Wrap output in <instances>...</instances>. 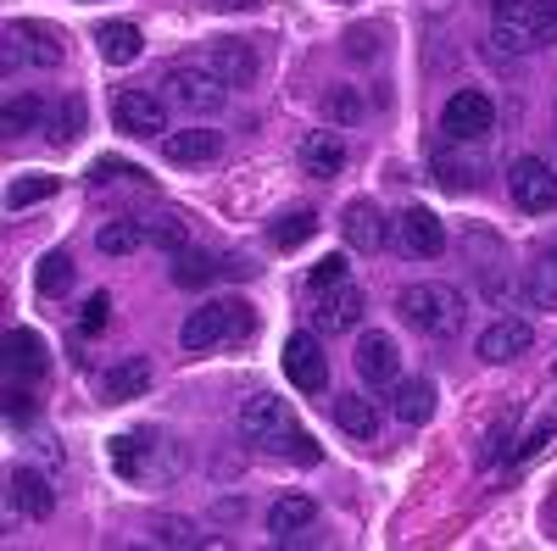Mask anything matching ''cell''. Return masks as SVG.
<instances>
[{
    "label": "cell",
    "instance_id": "cell-1",
    "mask_svg": "<svg viewBox=\"0 0 557 551\" xmlns=\"http://www.w3.org/2000/svg\"><path fill=\"white\" fill-rule=\"evenodd\" d=\"M240 435L251 440V446H262V451H273V456H301V463H318V446L296 429V412H290V401H278V396H251V401H240Z\"/></svg>",
    "mask_w": 557,
    "mask_h": 551
},
{
    "label": "cell",
    "instance_id": "cell-2",
    "mask_svg": "<svg viewBox=\"0 0 557 551\" xmlns=\"http://www.w3.org/2000/svg\"><path fill=\"white\" fill-rule=\"evenodd\" d=\"M257 335V312L251 301H201L178 329L184 351H228V346H246Z\"/></svg>",
    "mask_w": 557,
    "mask_h": 551
},
{
    "label": "cell",
    "instance_id": "cell-3",
    "mask_svg": "<svg viewBox=\"0 0 557 551\" xmlns=\"http://www.w3.org/2000/svg\"><path fill=\"white\" fill-rule=\"evenodd\" d=\"M396 312L407 317L418 335L451 340V335L462 329V317H469V301H462L451 285H441V279H424V285H407V290L396 296Z\"/></svg>",
    "mask_w": 557,
    "mask_h": 551
},
{
    "label": "cell",
    "instance_id": "cell-4",
    "mask_svg": "<svg viewBox=\"0 0 557 551\" xmlns=\"http://www.w3.org/2000/svg\"><path fill=\"white\" fill-rule=\"evenodd\" d=\"M491 128H496V107H491L485 89H457V96L446 101V112H441L446 146H474V140H485Z\"/></svg>",
    "mask_w": 557,
    "mask_h": 551
},
{
    "label": "cell",
    "instance_id": "cell-5",
    "mask_svg": "<svg viewBox=\"0 0 557 551\" xmlns=\"http://www.w3.org/2000/svg\"><path fill=\"white\" fill-rule=\"evenodd\" d=\"M17 57H23L28 67H45V73H57V67L67 62V45L57 39V28L12 17V23H7V67H17Z\"/></svg>",
    "mask_w": 557,
    "mask_h": 551
},
{
    "label": "cell",
    "instance_id": "cell-6",
    "mask_svg": "<svg viewBox=\"0 0 557 551\" xmlns=\"http://www.w3.org/2000/svg\"><path fill=\"white\" fill-rule=\"evenodd\" d=\"M507 196H513V206H524L530 217H546V212H557V173L541 156H519L507 167Z\"/></svg>",
    "mask_w": 557,
    "mask_h": 551
},
{
    "label": "cell",
    "instance_id": "cell-7",
    "mask_svg": "<svg viewBox=\"0 0 557 551\" xmlns=\"http://www.w3.org/2000/svg\"><path fill=\"white\" fill-rule=\"evenodd\" d=\"M491 45L507 57H524V51H541L546 45V28H541V17H535V0H502L496 7V28H491Z\"/></svg>",
    "mask_w": 557,
    "mask_h": 551
},
{
    "label": "cell",
    "instance_id": "cell-8",
    "mask_svg": "<svg viewBox=\"0 0 557 551\" xmlns=\"http://www.w3.org/2000/svg\"><path fill=\"white\" fill-rule=\"evenodd\" d=\"M112 123L123 134H134V140H168V107L151 96V89H117L112 101Z\"/></svg>",
    "mask_w": 557,
    "mask_h": 551
},
{
    "label": "cell",
    "instance_id": "cell-9",
    "mask_svg": "<svg viewBox=\"0 0 557 551\" xmlns=\"http://www.w3.org/2000/svg\"><path fill=\"white\" fill-rule=\"evenodd\" d=\"M285 379L301 390V396H323L330 390V356H323V346H318V335L312 329H301V335H290L285 340Z\"/></svg>",
    "mask_w": 557,
    "mask_h": 551
},
{
    "label": "cell",
    "instance_id": "cell-10",
    "mask_svg": "<svg viewBox=\"0 0 557 551\" xmlns=\"http://www.w3.org/2000/svg\"><path fill=\"white\" fill-rule=\"evenodd\" d=\"M351 362H357V379H362L368 390H391L396 374H401V346H396V335H385V329H362Z\"/></svg>",
    "mask_w": 557,
    "mask_h": 551
},
{
    "label": "cell",
    "instance_id": "cell-11",
    "mask_svg": "<svg viewBox=\"0 0 557 551\" xmlns=\"http://www.w3.org/2000/svg\"><path fill=\"white\" fill-rule=\"evenodd\" d=\"M162 89H168L184 112H218V107L228 101V84H223L212 67H173Z\"/></svg>",
    "mask_w": 557,
    "mask_h": 551
},
{
    "label": "cell",
    "instance_id": "cell-12",
    "mask_svg": "<svg viewBox=\"0 0 557 551\" xmlns=\"http://www.w3.org/2000/svg\"><path fill=\"white\" fill-rule=\"evenodd\" d=\"M396 246H401V256H412V262H430V256L446 251V228H441V217H435L430 206H407L401 223H396Z\"/></svg>",
    "mask_w": 557,
    "mask_h": 551
},
{
    "label": "cell",
    "instance_id": "cell-13",
    "mask_svg": "<svg viewBox=\"0 0 557 551\" xmlns=\"http://www.w3.org/2000/svg\"><path fill=\"white\" fill-rule=\"evenodd\" d=\"M162 156L173 162V167H207V162H218L223 156V134L218 128H173L168 140H162Z\"/></svg>",
    "mask_w": 557,
    "mask_h": 551
},
{
    "label": "cell",
    "instance_id": "cell-14",
    "mask_svg": "<svg viewBox=\"0 0 557 551\" xmlns=\"http://www.w3.org/2000/svg\"><path fill=\"white\" fill-rule=\"evenodd\" d=\"M362 306H368L362 290L346 279V285H335V290H318V296H312V324H318V329H335V335H341V329H357V324H362Z\"/></svg>",
    "mask_w": 557,
    "mask_h": 551
},
{
    "label": "cell",
    "instance_id": "cell-15",
    "mask_svg": "<svg viewBox=\"0 0 557 551\" xmlns=\"http://www.w3.org/2000/svg\"><path fill=\"white\" fill-rule=\"evenodd\" d=\"M7 501H12V513H17V518H34V524L57 513V490H51V479L34 474V468H12V479H7Z\"/></svg>",
    "mask_w": 557,
    "mask_h": 551
},
{
    "label": "cell",
    "instance_id": "cell-16",
    "mask_svg": "<svg viewBox=\"0 0 557 551\" xmlns=\"http://www.w3.org/2000/svg\"><path fill=\"white\" fill-rule=\"evenodd\" d=\"M535 346V329L524 324V317H496V324L480 335V362H491V367H502V362H513V356H524Z\"/></svg>",
    "mask_w": 557,
    "mask_h": 551
},
{
    "label": "cell",
    "instance_id": "cell-17",
    "mask_svg": "<svg viewBox=\"0 0 557 551\" xmlns=\"http://www.w3.org/2000/svg\"><path fill=\"white\" fill-rule=\"evenodd\" d=\"M341 228H346V246L351 251H380L391 240V223H385V212L374 201H351L341 212Z\"/></svg>",
    "mask_w": 557,
    "mask_h": 551
},
{
    "label": "cell",
    "instance_id": "cell-18",
    "mask_svg": "<svg viewBox=\"0 0 557 551\" xmlns=\"http://www.w3.org/2000/svg\"><path fill=\"white\" fill-rule=\"evenodd\" d=\"M301 167L312 178H341L346 173V140H341V134H330V128L307 134V140H301Z\"/></svg>",
    "mask_w": 557,
    "mask_h": 551
},
{
    "label": "cell",
    "instance_id": "cell-19",
    "mask_svg": "<svg viewBox=\"0 0 557 551\" xmlns=\"http://www.w3.org/2000/svg\"><path fill=\"white\" fill-rule=\"evenodd\" d=\"M330 418L351 440H374L380 435V401H368V396H335L330 401Z\"/></svg>",
    "mask_w": 557,
    "mask_h": 551
},
{
    "label": "cell",
    "instance_id": "cell-20",
    "mask_svg": "<svg viewBox=\"0 0 557 551\" xmlns=\"http://www.w3.org/2000/svg\"><path fill=\"white\" fill-rule=\"evenodd\" d=\"M318 524V501L312 496H278L273 508H268V535L273 540H290V535H301V529H312Z\"/></svg>",
    "mask_w": 557,
    "mask_h": 551
},
{
    "label": "cell",
    "instance_id": "cell-21",
    "mask_svg": "<svg viewBox=\"0 0 557 551\" xmlns=\"http://www.w3.org/2000/svg\"><path fill=\"white\" fill-rule=\"evenodd\" d=\"M207 67H212L223 84H251V78H257V51H251L246 39H212Z\"/></svg>",
    "mask_w": 557,
    "mask_h": 551
},
{
    "label": "cell",
    "instance_id": "cell-22",
    "mask_svg": "<svg viewBox=\"0 0 557 551\" xmlns=\"http://www.w3.org/2000/svg\"><path fill=\"white\" fill-rule=\"evenodd\" d=\"M139 246H151V223L146 217H112L96 228V251L101 256H134Z\"/></svg>",
    "mask_w": 557,
    "mask_h": 551
},
{
    "label": "cell",
    "instance_id": "cell-23",
    "mask_svg": "<svg viewBox=\"0 0 557 551\" xmlns=\"http://www.w3.org/2000/svg\"><path fill=\"white\" fill-rule=\"evenodd\" d=\"M7 374H12V379L23 374L28 385L45 374V340H39L34 329H7Z\"/></svg>",
    "mask_w": 557,
    "mask_h": 551
},
{
    "label": "cell",
    "instance_id": "cell-24",
    "mask_svg": "<svg viewBox=\"0 0 557 551\" xmlns=\"http://www.w3.org/2000/svg\"><path fill=\"white\" fill-rule=\"evenodd\" d=\"M96 45H101V57H107L112 67H128V62H139V51H146V34L117 17V23H101V28H96Z\"/></svg>",
    "mask_w": 557,
    "mask_h": 551
},
{
    "label": "cell",
    "instance_id": "cell-25",
    "mask_svg": "<svg viewBox=\"0 0 557 551\" xmlns=\"http://www.w3.org/2000/svg\"><path fill=\"white\" fill-rule=\"evenodd\" d=\"M151 390V362L146 356H123L107 374V401H139Z\"/></svg>",
    "mask_w": 557,
    "mask_h": 551
},
{
    "label": "cell",
    "instance_id": "cell-26",
    "mask_svg": "<svg viewBox=\"0 0 557 551\" xmlns=\"http://www.w3.org/2000/svg\"><path fill=\"white\" fill-rule=\"evenodd\" d=\"M151 435H117L112 446H107V456H112V474L117 479H151V468H146V456L157 451V446H146Z\"/></svg>",
    "mask_w": 557,
    "mask_h": 551
},
{
    "label": "cell",
    "instance_id": "cell-27",
    "mask_svg": "<svg viewBox=\"0 0 557 551\" xmlns=\"http://www.w3.org/2000/svg\"><path fill=\"white\" fill-rule=\"evenodd\" d=\"M318 235V212L312 206H296V212H278L273 217V228H268V240H273V251H296V246H307Z\"/></svg>",
    "mask_w": 557,
    "mask_h": 551
},
{
    "label": "cell",
    "instance_id": "cell-28",
    "mask_svg": "<svg viewBox=\"0 0 557 551\" xmlns=\"http://www.w3.org/2000/svg\"><path fill=\"white\" fill-rule=\"evenodd\" d=\"M396 418L412 424V429L430 424V418H435V385H430V379H401V385H396Z\"/></svg>",
    "mask_w": 557,
    "mask_h": 551
},
{
    "label": "cell",
    "instance_id": "cell-29",
    "mask_svg": "<svg viewBox=\"0 0 557 551\" xmlns=\"http://www.w3.org/2000/svg\"><path fill=\"white\" fill-rule=\"evenodd\" d=\"M45 123V101L34 96V89H23V96H7V107H0V128L12 134V140H23V134H39Z\"/></svg>",
    "mask_w": 557,
    "mask_h": 551
},
{
    "label": "cell",
    "instance_id": "cell-30",
    "mask_svg": "<svg viewBox=\"0 0 557 551\" xmlns=\"http://www.w3.org/2000/svg\"><path fill=\"white\" fill-rule=\"evenodd\" d=\"M218 273H223L218 256H207V251H196V246L173 256V285H178V290H201V285L218 279Z\"/></svg>",
    "mask_w": 557,
    "mask_h": 551
},
{
    "label": "cell",
    "instance_id": "cell-31",
    "mask_svg": "<svg viewBox=\"0 0 557 551\" xmlns=\"http://www.w3.org/2000/svg\"><path fill=\"white\" fill-rule=\"evenodd\" d=\"M62 190V178L57 173H23V178H12V190H7V206L12 212H23V206H39V201H51Z\"/></svg>",
    "mask_w": 557,
    "mask_h": 551
},
{
    "label": "cell",
    "instance_id": "cell-32",
    "mask_svg": "<svg viewBox=\"0 0 557 551\" xmlns=\"http://www.w3.org/2000/svg\"><path fill=\"white\" fill-rule=\"evenodd\" d=\"M73 256L67 251H45L39 256V273H34V285H39V296H62L67 285H73Z\"/></svg>",
    "mask_w": 557,
    "mask_h": 551
},
{
    "label": "cell",
    "instance_id": "cell-33",
    "mask_svg": "<svg viewBox=\"0 0 557 551\" xmlns=\"http://www.w3.org/2000/svg\"><path fill=\"white\" fill-rule=\"evenodd\" d=\"M323 117L341 123V128H357V123L368 117V107H362V96H357L351 84H335L330 96H323Z\"/></svg>",
    "mask_w": 557,
    "mask_h": 551
},
{
    "label": "cell",
    "instance_id": "cell-34",
    "mask_svg": "<svg viewBox=\"0 0 557 551\" xmlns=\"http://www.w3.org/2000/svg\"><path fill=\"white\" fill-rule=\"evenodd\" d=\"M519 296H524L530 306H557V262L541 256V267H530V279L519 285Z\"/></svg>",
    "mask_w": 557,
    "mask_h": 551
},
{
    "label": "cell",
    "instance_id": "cell-35",
    "mask_svg": "<svg viewBox=\"0 0 557 551\" xmlns=\"http://www.w3.org/2000/svg\"><path fill=\"white\" fill-rule=\"evenodd\" d=\"M351 279V262L346 256H323V262H312V273H307V290L318 296V290H335V285H346Z\"/></svg>",
    "mask_w": 557,
    "mask_h": 551
},
{
    "label": "cell",
    "instance_id": "cell-36",
    "mask_svg": "<svg viewBox=\"0 0 557 551\" xmlns=\"http://www.w3.org/2000/svg\"><path fill=\"white\" fill-rule=\"evenodd\" d=\"M151 246H162V251H190V228H184L178 217H151Z\"/></svg>",
    "mask_w": 557,
    "mask_h": 551
},
{
    "label": "cell",
    "instance_id": "cell-37",
    "mask_svg": "<svg viewBox=\"0 0 557 551\" xmlns=\"http://www.w3.org/2000/svg\"><path fill=\"white\" fill-rule=\"evenodd\" d=\"M151 535H157V546H201V529L190 518H157Z\"/></svg>",
    "mask_w": 557,
    "mask_h": 551
},
{
    "label": "cell",
    "instance_id": "cell-38",
    "mask_svg": "<svg viewBox=\"0 0 557 551\" xmlns=\"http://www.w3.org/2000/svg\"><path fill=\"white\" fill-rule=\"evenodd\" d=\"M78 128H84V107H78V101H62V107H57V117H51V128H45V134H51L57 146H67V140H78Z\"/></svg>",
    "mask_w": 557,
    "mask_h": 551
},
{
    "label": "cell",
    "instance_id": "cell-39",
    "mask_svg": "<svg viewBox=\"0 0 557 551\" xmlns=\"http://www.w3.org/2000/svg\"><path fill=\"white\" fill-rule=\"evenodd\" d=\"M552 440H557V412H552V418H541V424L524 435V446H519V463H535V456H541Z\"/></svg>",
    "mask_w": 557,
    "mask_h": 551
},
{
    "label": "cell",
    "instance_id": "cell-40",
    "mask_svg": "<svg viewBox=\"0 0 557 551\" xmlns=\"http://www.w3.org/2000/svg\"><path fill=\"white\" fill-rule=\"evenodd\" d=\"M107 317H112V296H107V290H96V296L84 301L78 329H84V335H101V329H107Z\"/></svg>",
    "mask_w": 557,
    "mask_h": 551
},
{
    "label": "cell",
    "instance_id": "cell-41",
    "mask_svg": "<svg viewBox=\"0 0 557 551\" xmlns=\"http://www.w3.org/2000/svg\"><path fill=\"white\" fill-rule=\"evenodd\" d=\"M112 178H134V184H146V173H139L134 162H117V156H101L96 167H89V184H112Z\"/></svg>",
    "mask_w": 557,
    "mask_h": 551
},
{
    "label": "cell",
    "instance_id": "cell-42",
    "mask_svg": "<svg viewBox=\"0 0 557 551\" xmlns=\"http://www.w3.org/2000/svg\"><path fill=\"white\" fill-rule=\"evenodd\" d=\"M507 435H513V418H502L491 435H485V451H480V463L491 468V463H502V456H507Z\"/></svg>",
    "mask_w": 557,
    "mask_h": 551
},
{
    "label": "cell",
    "instance_id": "cell-43",
    "mask_svg": "<svg viewBox=\"0 0 557 551\" xmlns=\"http://www.w3.org/2000/svg\"><path fill=\"white\" fill-rule=\"evenodd\" d=\"M7 418H12V424H28V418H34V396L17 390V379H12V390H7Z\"/></svg>",
    "mask_w": 557,
    "mask_h": 551
},
{
    "label": "cell",
    "instance_id": "cell-44",
    "mask_svg": "<svg viewBox=\"0 0 557 551\" xmlns=\"http://www.w3.org/2000/svg\"><path fill=\"white\" fill-rule=\"evenodd\" d=\"M346 51H351L357 62H374V28H351V34H346Z\"/></svg>",
    "mask_w": 557,
    "mask_h": 551
},
{
    "label": "cell",
    "instance_id": "cell-45",
    "mask_svg": "<svg viewBox=\"0 0 557 551\" xmlns=\"http://www.w3.org/2000/svg\"><path fill=\"white\" fill-rule=\"evenodd\" d=\"M535 17H541L546 39H557V0H535Z\"/></svg>",
    "mask_w": 557,
    "mask_h": 551
},
{
    "label": "cell",
    "instance_id": "cell-46",
    "mask_svg": "<svg viewBox=\"0 0 557 551\" xmlns=\"http://www.w3.org/2000/svg\"><path fill=\"white\" fill-rule=\"evenodd\" d=\"M207 7H218V12H246V7H262V0H207Z\"/></svg>",
    "mask_w": 557,
    "mask_h": 551
},
{
    "label": "cell",
    "instance_id": "cell-47",
    "mask_svg": "<svg viewBox=\"0 0 557 551\" xmlns=\"http://www.w3.org/2000/svg\"><path fill=\"white\" fill-rule=\"evenodd\" d=\"M541 256H546V262H557V240H546V246H541Z\"/></svg>",
    "mask_w": 557,
    "mask_h": 551
},
{
    "label": "cell",
    "instance_id": "cell-48",
    "mask_svg": "<svg viewBox=\"0 0 557 551\" xmlns=\"http://www.w3.org/2000/svg\"><path fill=\"white\" fill-rule=\"evenodd\" d=\"M491 7H502V0H491Z\"/></svg>",
    "mask_w": 557,
    "mask_h": 551
}]
</instances>
